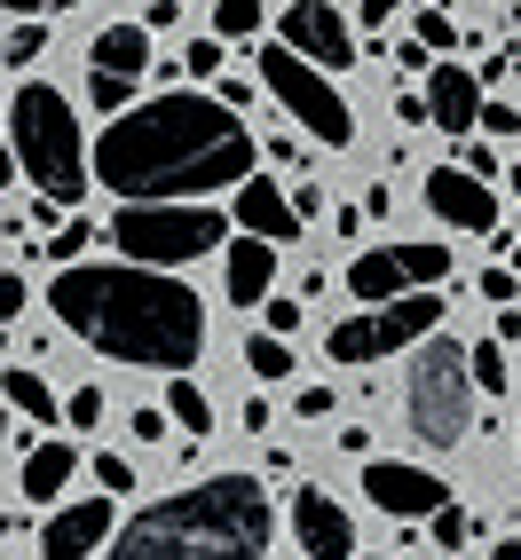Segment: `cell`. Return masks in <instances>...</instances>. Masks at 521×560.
<instances>
[{
    "mask_svg": "<svg viewBox=\"0 0 521 560\" xmlns=\"http://www.w3.org/2000/svg\"><path fill=\"white\" fill-rule=\"evenodd\" d=\"M88 166L127 206L206 198V190H238L253 174V135L221 95H151V103H127L103 127Z\"/></svg>",
    "mask_w": 521,
    "mask_h": 560,
    "instance_id": "obj_1",
    "label": "cell"
},
{
    "mask_svg": "<svg viewBox=\"0 0 521 560\" xmlns=\"http://www.w3.org/2000/svg\"><path fill=\"white\" fill-rule=\"evenodd\" d=\"M48 308L71 340H88L111 363L142 371H190L206 355V301L166 269L142 260H63L48 284Z\"/></svg>",
    "mask_w": 521,
    "mask_h": 560,
    "instance_id": "obj_2",
    "label": "cell"
},
{
    "mask_svg": "<svg viewBox=\"0 0 521 560\" xmlns=\"http://www.w3.org/2000/svg\"><path fill=\"white\" fill-rule=\"evenodd\" d=\"M269 490L253 474H213L111 529V560H269Z\"/></svg>",
    "mask_w": 521,
    "mask_h": 560,
    "instance_id": "obj_3",
    "label": "cell"
},
{
    "mask_svg": "<svg viewBox=\"0 0 521 560\" xmlns=\"http://www.w3.org/2000/svg\"><path fill=\"white\" fill-rule=\"evenodd\" d=\"M9 151H16V174L40 198H56V206L88 198V182H95L88 135H80V119H71V95H56L48 80L16 88V103H9Z\"/></svg>",
    "mask_w": 521,
    "mask_h": 560,
    "instance_id": "obj_4",
    "label": "cell"
},
{
    "mask_svg": "<svg viewBox=\"0 0 521 560\" xmlns=\"http://www.w3.org/2000/svg\"><path fill=\"white\" fill-rule=\"evenodd\" d=\"M403 402H412V434L427 442V451H459L466 442V427H474V371H466V348L442 324L419 340Z\"/></svg>",
    "mask_w": 521,
    "mask_h": 560,
    "instance_id": "obj_5",
    "label": "cell"
},
{
    "mask_svg": "<svg viewBox=\"0 0 521 560\" xmlns=\"http://www.w3.org/2000/svg\"><path fill=\"white\" fill-rule=\"evenodd\" d=\"M230 237V213L221 206H119L111 213V245L142 269H174V260H198Z\"/></svg>",
    "mask_w": 521,
    "mask_h": 560,
    "instance_id": "obj_6",
    "label": "cell"
},
{
    "mask_svg": "<svg viewBox=\"0 0 521 560\" xmlns=\"http://www.w3.org/2000/svg\"><path fill=\"white\" fill-rule=\"evenodd\" d=\"M253 80L269 88V95L292 110V119H301V127L324 142V151H348V142H356V110H348V95L332 88V80H324V71H316L309 56H292L285 40H269V48H260Z\"/></svg>",
    "mask_w": 521,
    "mask_h": 560,
    "instance_id": "obj_7",
    "label": "cell"
},
{
    "mask_svg": "<svg viewBox=\"0 0 521 560\" xmlns=\"http://www.w3.org/2000/svg\"><path fill=\"white\" fill-rule=\"evenodd\" d=\"M435 324H442V301H435V292H395V301H371L363 316L332 324V331H324V355H332V363H380V355H395V348H419Z\"/></svg>",
    "mask_w": 521,
    "mask_h": 560,
    "instance_id": "obj_8",
    "label": "cell"
},
{
    "mask_svg": "<svg viewBox=\"0 0 521 560\" xmlns=\"http://www.w3.org/2000/svg\"><path fill=\"white\" fill-rule=\"evenodd\" d=\"M451 277V245H371L348 260V292L371 308V301H395V292H435Z\"/></svg>",
    "mask_w": 521,
    "mask_h": 560,
    "instance_id": "obj_9",
    "label": "cell"
},
{
    "mask_svg": "<svg viewBox=\"0 0 521 560\" xmlns=\"http://www.w3.org/2000/svg\"><path fill=\"white\" fill-rule=\"evenodd\" d=\"M277 40L292 56H309L316 71H348L356 63V32H348V16L332 9V0H292V9H277Z\"/></svg>",
    "mask_w": 521,
    "mask_h": 560,
    "instance_id": "obj_10",
    "label": "cell"
},
{
    "mask_svg": "<svg viewBox=\"0 0 521 560\" xmlns=\"http://www.w3.org/2000/svg\"><path fill=\"white\" fill-rule=\"evenodd\" d=\"M419 198H427L435 221H451L459 237H490V230H498V190H490L482 174H466V166H427Z\"/></svg>",
    "mask_w": 521,
    "mask_h": 560,
    "instance_id": "obj_11",
    "label": "cell"
},
{
    "mask_svg": "<svg viewBox=\"0 0 521 560\" xmlns=\"http://www.w3.org/2000/svg\"><path fill=\"white\" fill-rule=\"evenodd\" d=\"M363 498L371 505H380L387 521H427L442 498H451V490H442V481L427 474V466H403V458H363Z\"/></svg>",
    "mask_w": 521,
    "mask_h": 560,
    "instance_id": "obj_12",
    "label": "cell"
},
{
    "mask_svg": "<svg viewBox=\"0 0 521 560\" xmlns=\"http://www.w3.org/2000/svg\"><path fill=\"white\" fill-rule=\"evenodd\" d=\"M292 537H301L309 560H356V521H348L340 498H324L316 481L292 490Z\"/></svg>",
    "mask_w": 521,
    "mask_h": 560,
    "instance_id": "obj_13",
    "label": "cell"
},
{
    "mask_svg": "<svg viewBox=\"0 0 521 560\" xmlns=\"http://www.w3.org/2000/svg\"><path fill=\"white\" fill-rule=\"evenodd\" d=\"M111 529H119L111 498H71L40 521V560H88L95 545H111Z\"/></svg>",
    "mask_w": 521,
    "mask_h": 560,
    "instance_id": "obj_14",
    "label": "cell"
},
{
    "mask_svg": "<svg viewBox=\"0 0 521 560\" xmlns=\"http://www.w3.org/2000/svg\"><path fill=\"white\" fill-rule=\"evenodd\" d=\"M427 119L451 135V142H466L474 119H482V80H474V71H459V63H435V71H427Z\"/></svg>",
    "mask_w": 521,
    "mask_h": 560,
    "instance_id": "obj_15",
    "label": "cell"
},
{
    "mask_svg": "<svg viewBox=\"0 0 521 560\" xmlns=\"http://www.w3.org/2000/svg\"><path fill=\"white\" fill-rule=\"evenodd\" d=\"M230 221H238L245 237H269V245H285L292 230H301V213H292V198L277 190L269 174H245V182H238V206H230Z\"/></svg>",
    "mask_w": 521,
    "mask_h": 560,
    "instance_id": "obj_16",
    "label": "cell"
},
{
    "mask_svg": "<svg viewBox=\"0 0 521 560\" xmlns=\"http://www.w3.org/2000/svg\"><path fill=\"white\" fill-rule=\"evenodd\" d=\"M221 269H230V301L238 308H260V301H269V277H277V245L269 237H238Z\"/></svg>",
    "mask_w": 521,
    "mask_h": 560,
    "instance_id": "obj_17",
    "label": "cell"
},
{
    "mask_svg": "<svg viewBox=\"0 0 521 560\" xmlns=\"http://www.w3.org/2000/svg\"><path fill=\"white\" fill-rule=\"evenodd\" d=\"M71 466H80L71 442H32V451H24V498L32 505H56L71 490Z\"/></svg>",
    "mask_w": 521,
    "mask_h": 560,
    "instance_id": "obj_18",
    "label": "cell"
},
{
    "mask_svg": "<svg viewBox=\"0 0 521 560\" xmlns=\"http://www.w3.org/2000/svg\"><path fill=\"white\" fill-rule=\"evenodd\" d=\"M88 56H95V71H127V80H142V71H151V24H103Z\"/></svg>",
    "mask_w": 521,
    "mask_h": 560,
    "instance_id": "obj_19",
    "label": "cell"
},
{
    "mask_svg": "<svg viewBox=\"0 0 521 560\" xmlns=\"http://www.w3.org/2000/svg\"><path fill=\"white\" fill-rule=\"evenodd\" d=\"M0 395H9L16 419H40V427H48V419H63V395L40 380V371H24V363H16V371H0Z\"/></svg>",
    "mask_w": 521,
    "mask_h": 560,
    "instance_id": "obj_20",
    "label": "cell"
},
{
    "mask_svg": "<svg viewBox=\"0 0 521 560\" xmlns=\"http://www.w3.org/2000/svg\"><path fill=\"white\" fill-rule=\"evenodd\" d=\"M166 419H174L182 434H198V442H206V434H213V402H206L190 380H174V387H166Z\"/></svg>",
    "mask_w": 521,
    "mask_h": 560,
    "instance_id": "obj_21",
    "label": "cell"
},
{
    "mask_svg": "<svg viewBox=\"0 0 521 560\" xmlns=\"http://www.w3.org/2000/svg\"><path fill=\"white\" fill-rule=\"evenodd\" d=\"M466 371H474V395H506V380H513V363H506V340H482V348L466 355Z\"/></svg>",
    "mask_w": 521,
    "mask_h": 560,
    "instance_id": "obj_22",
    "label": "cell"
},
{
    "mask_svg": "<svg viewBox=\"0 0 521 560\" xmlns=\"http://www.w3.org/2000/svg\"><path fill=\"white\" fill-rule=\"evenodd\" d=\"M245 371H253V380H285V371H292V348L277 340V331H253V340H245Z\"/></svg>",
    "mask_w": 521,
    "mask_h": 560,
    "instance_id": "obj_23",
    "label": "cell"
},
{
    "mask_svg": "<svg viewBox=\"0 0 521 560\" xmlns=\"http://www.w3.org/2000/svg\"><path fill=\"white\" fill-rule=\"evenodd\" d=\"M260 32V0H213V40H253Z\"/></svg>",
    "mask_w": 521,
    "mask_h": 560,
    "instance_id": "obj_24",
    "label": "cell"
},
{
    "mask_svg": "<svg viewBox=\"0 0 521 560\" xmlns=\"http://www.w3.org/2000/svg\"><path fill=\"white\" fill-rule=\"evenodd\" d=\"M40 48H48V24H40V16H24V24H9V32H0V56H9V71H24Z\"/></svg>",
    "mask_w": 521,
    "mask_h": 560,
    "instance_id": "obj_25",
    "label": "cell"
},
{
    "mask_svg": "<svg viewBox=\"0 0 521 560\" xmlns=\"http://www.w3.org/2000/svg\"><path fill=\"white\" fill-rule=\"evenodd\" d=\"M427 529H435V545H442V552H466V545H474V521H466L451 498H442V505L427 513Z\"/></svg>",
    "mask_w": 521,
    "mask_h": 560,
    "instance_id": "obj_26",
    "label": "cell"
},
{
    "mask_svg": "<svg viewBox=\"0 0 521 560\" xmlns=\"http://www.w3.org/2000/svg\"><path fill=\"white\" fill-rule=\"evenodd\" d=\"M88 103H95V110H111V119H119V110L135 103V80H127V71H95V80H88Z\"/></svg>",
    "mask_w": 521,
    "mask_h": 560,
    "instance_id": "obj_27",
    "label": "cell"
},
{
    "mask_svg": "<svg viewBox=\"0 0 521 560\" xmlns=\"http://www.w3.org/2000/svg\"><path fill=\"white\" fill-rule=\"evenodd\" d=\"M63 419H71V434L103 427V387H71V395H63Z\"/></svg>",
    "mask_w": 521,
    "mask_h": 560,
    "instance_id": "obj_28",
    "label": "cell"
},
{
    "mask_svg": "<svg viewBox=\"0 0 521 560\" xmlns=\"http://www.w3.org/2000/svg\"><path fill=\"white\" fill-rule=\"evenodd\" d=\"M95 481H103V498H127V490H135V458L95 451Z\"/></svg>",
    "mask_w": 521,
    "mask_h": 560,
    "instance_id": "obj_29",
    "label": "cell"
},
{
    "mask_svg": "<svg viewBox=\"0 0 521 560\" xmlns=\"http://www.w3.org/2000/svg\"><path fill=\"white\" fill-rule=\"evenodd\" d=\"M412 32H419V48H451L459 40V24L442 16V9H427V16H412Z\"/></svg>",
    "mask_w": 521,
    "mask_h": 560,
    "instance_id": "obj_30",
    "label": "cell"
},
{
    "mask_svg": "<svg viewBox=\"0 0 521 560\" xmlns=\"http://www.w3.org/2000/svg\"><path fill=\"white\" fill-rule=\"evenodd\" d=\"M88 237H95L88 221H63V230L48 237V260H80V253H88Z\"/></svg>",
    "mask_w": 521,
    "mask_h": 560,
    "instance_id": "obj_31",
    "label": "cell"
},
{
    "mask_svg": "<svg viewBox=\"0 0 521 560\" xmlns=\"http://www.w3.org/2000/svg\"><path fill=\"white\" fill-rule=\"evenodd\" d=\"M474 292H482V301H498V308H513L521 277H513V269H482V277H474Z\"/></svg>",
    "mask_w": 521,
    "mask_h": 560,
    "instance_id": "obj_32",
    "label": "cell"
},
{
    "mask_svg": "<svg viewBox=\"0 0 521 560\" xmlns=\"http://www.w3.org/2000/svg\"><path fill=\"white\" fill-rule=\"evenodd\" d=\"M182 71H190V80H221V40H190Z\"/></svg>",
    "mask_w": 521,
    "mask_h": 560,
    "instance_id": "obj_33",
    "label": "cell"
},
{
    "mask_svg": "<svg viewBox=\"0 0 521 560\" xmlns=\"http://www.w3.org/2000/svg\"><path fill=\"white\" fill-rule=\"evenodd\" d=\"M482 135H521V110L513 103H490V95H482V119H474Z\"/></svg>",
    "mask_w": 521,
    "mask_h": 560,
    "instance_id": "obj_34",
    "label": "cell"
},
{
    "mask_svg": "<svg viewBox=\"0 0 521 560\" xmlns=\"http://www.w3.org/2000/svg\"><path fill=\"white\" fill-rule=\"evenodd\" d=\"M16 316H24V277L0 269V324H16Z\"/></svg>",
    "mask_w": 521,
    "mask_h": 560,
    "instance_id": "obj_35",
    "label": "cell"
},
{
    "mask_svg": "<svg viewBox=\"0 0 521 560\" xmlns=\"http://www.w3.org/2000/svg\"><path fill=\"white\" fill-rule=\"evenodd\" d=\"M260 324L285 340V331H301V308H292V301H260Z\"/></svg>",
    "mask_w": 521,
    "mask_h": 560,
    "instance_id": "obj_36",
    "label": "cell"
},
{
    "mask_svg": "<svg viewBox=\"0 0 521 560\" xmlns=\"http://www.w3.org/2000/svg\"><path fill=\"white\" fill-rule=\"evenodd\" d=\"M292 410H301V419H332V387H301Z\"/></svg>",
    "mask_w": 521,
    "mask_h": 560,
    "instance_id": "obj_37",
    "label": "cell"
},
{
    "mask_svg": "<svg viewBox=\"0 0 521 560\" xmlns=\"http://www.w3.org/2000/svg\"><path fill=\"white\" fill-rule=\"evenodd\" d=\"M466 174H482V182H490L498 174V151H490V142H466V159H459Z\"/></svg>",
    "mask_w": 521,
    "mask_h": 560,
    "instance_id": "obj_38",
    "label": "cell"
},
{
    "mask_svg": "<svg viewBox=\"0 0 521 560\" xmlns=\"http://www.w3.org/2000/svg\"><path fill=\"white\" fill-rule=\"evenodd\" d=\"M9 16H56V9H80V0H0Z\"/></svg>",
    "mask_w": 521,
    "mask_h": 560,
    "instance_id": "obj_39",
    "label": "cell"
},
{
    "mask_svg": "<svg viewBox=\"0 0 521 560\" xmlns=\"http://www.w3.org/2000/svg\"><path fill=\"white\" fill-rule=\"evenodd\" d=\"M166 434V410H135V442H159Z\"/></svg>",
    "mask_w": 521,
    "mask_h": 560,
    "instance_id": "obj_40",
    "label": "cell"
},
{
    "mask_svg": "<svg viewBox=\"0 0 521 560\" xmlns=\"http://www.w3.org/2000/svg\"><path fill=\"white\" fill-rule=\"evenodd\" d=\"M395 16H403V0H363V24H380V32H387Z\"/></svg>",
    "mask_w": 521,
    "mask_h": 560,
    "instance_id": "obj_41",
    "label": "cell"
},
{
    "mask_svg": "<svg viewBox=\"0 0 521 560\" xmlns=\"http://www.w3.org/2000/svg\"><path fill=\"white\" fill-rule=\"evenodd\" d=\"M142 24H151V32H166V24H182V0H159V9H151V16H142Z\"/></svg>",
    "mask_w": 521,
    "mask_h": 560,
    "instance_id": "obj_42",
    "label": "cell"
},
{
    "mask_svg": "<svg viewBox=\"0 0 521 560\" xmlns=\"http://www.w3.org/2000/svg\"><path fill=\"white\" fill-rule=\"evenodd\" d=\"M9 182H16V151L0 142V190H9Z\"/></svg>",
    "mask_w": 521,
    "mask_h": 560,
    "instance_id": "obj_43",
    "label": "cell"
},
{
    "mask_svg": "<svg viewBox=\"0 0 521 560\" xmlns=\"http://www.w3.org/2000/svg\"><path fill=\"white\" fill-rule=\"evenodd\" d=\"M490 560H521V537H506V545H498V552H490Z\"/></svg>",
    "mask_w": 521,
    "mask_h": 560,
    "instance_id": "obj_44",
    "label": "cell"
},
{
    "mask_svg": "<svg viewBox=\"0 0 521 560\" xmlns=\"http://www.w3.org/2000/svg\"><path fill=\"white\" fill-rule=\"evenodd\" d=\"M0 442H9V402H0Z\"/></svg>",
    "mask_w": 521,
    "mask_h": 560,
    "instance_id": "obj_45",
    "label": "cell"
},
{
    "mask_svg": "<svg viewBox=\"0 0 521 560\" xmlns=\"http://www.w3.org/2000/svg\"><path fill=\"white\" fill-rule=\"evenodd\" d=\"M506 269H513V277H521V245H513V260H506Z\"/></svg>",
    "mask_w": 521,
    "mask_h": 560,
    "instance_id": "obj_46",
    "label": "cell"
},
{
    "mask_svg": "<svg viewBox=\"0 0 521 560\" xmlns=\"http://www.w3.org/2000/svg\"><path fill=\"white\" fill-rule=\"evenodd\" d=\"M513 198H521V166H513Z\"/></svg>",
    "mask_w": 521,
    "mask_h": 560,
    "instance_id": "obj_47",
    "label": "cell"
},
{
    "mask_svg": "<svg viewBox=\"0 0 521 560\" xmlns=\"http://www.w3.org/2000/svg\"><path fill=\"white\" fill-rule=\"evenodd\" d=\"M0 80H9V56H0Z\"/></svg>",
    "mask_w": 521,
    "mask_h": 560,
    "instance_id": "obj_48",
    "label": "cell"
}]
</instances>
